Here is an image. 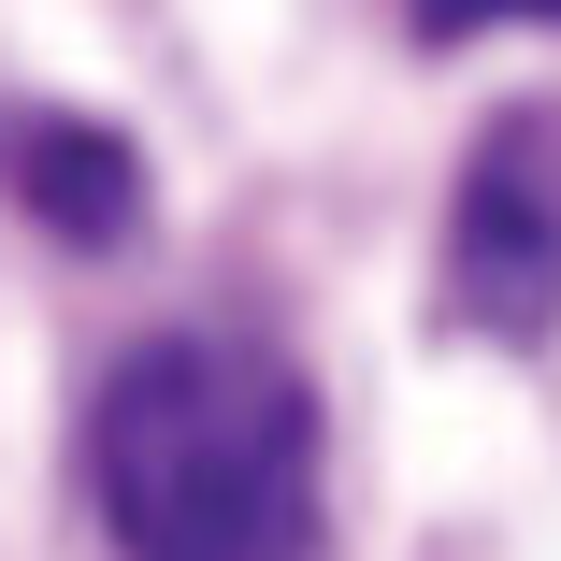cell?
<instances>
[{"mask_svg": "<svg viewBox=\"0 0 561 561\" xmlns=\"http://www.w3.org/2000/svg\"><path fill=\"white\" fill-rule=\"evenodd\" d=\"M0 173H15V202L58 245H130L145 231V159L116 130H87V116H30L15 145H0Z\"/></svg>", "mask_w": 561, "mask_h": 561, "instance_id": "3957f363", "label": "cell"}, {"mask_svg": "<svg viewBox=\"0 0 561 561\" xmlns=\"http://www.w3.org/2000/svg\"><path fill=\"white\" fill-rule=\"evenodd\" d=\"M446 302L504 346L561 317V101H518L476 130L461 187H446Z\"/></svg>", "mask_w": 561, "mask_h": 561, "instance_id": "7a4b0ae2", "label": "cell"}, {"mask_svg": "<svg viewBox=\"0 0 561 561\" xmlns=\"http://www.w3.org/2000/svg\"><path fill=\"white\" fill-rule=\"evenodd\" d=\"M504 15H561V0H417V30H432V44H461V30H504Z\"/></svg>", "mask_w": 561, "mask_h": 561, "instance_id": "277c9868", "label": "cell"}, {"mask_svg": "<svg viewBox=\"0 0 561 561\" xmlns=\"http://www.w3.org/2000/svg\"><path fill=\"white\" fill-rule=\"evenodd\" d=\"M87 490L130 561H317V389L245 331H159L87 403Z\"/></svg>", "mask_w": 561, "mask_h": 561, "instance_id": "6da1fadb", "label": "cell"}]
</instances>
